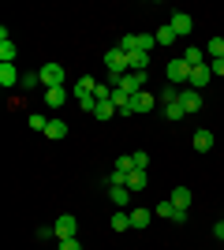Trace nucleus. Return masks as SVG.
<instances>
[{"instance_id":"33","label":"nucleus","mask_w":224,"mask_h":250,"mask_svg":"<svg viewBox=\"0 0 224 250\" xmlns=\"http://www.w3.org/2000/svg\"><path fill=\"white\" fill-rule=\"evenodd\" d=\"M53 235H56V228H53V224H41V228H38V243L53 239Z\"/></svg>"},{"instance_id":"18","label":"nucleus","mask_w":224,"mask_h":250,"mask_svg":"<svg viewBox=\"0 0 224 250\" xmlns=\"http://www.w3.org/2000/svg\"><path fill=\"white\" fill-rule=\"evenodd\" d=\"M64 97H67L64 86H56V90H45V104H49V108H60V104H64Z\"/></svg>"},{"instance_id":"15","label":"nucleus","mask_w":224,"mask_h":250,"mask_svg":"<svg viewBox=\"0 0 224 250\" xmlns=\"http://www.w3.org/2000/svg\"><path fill=\"white\" fill-rule=\"evenodd\" d=\"M127 67L131 71H146L149 67V52H127Z\"/></svg>"},{"instance_id":"9","label":"nucleus","mask_w":224,"mask_h":250,"mask_svg":"<svg viewBox=\"0 0 224 250\" xmlns=\"http://www.w3.org/2000/svg\"><path fill=\"white\" fill-rule=\"evenodd\" d=\"M172 30H176V38H187V34H191V15H187V11H176V15H172V22H168Z\"/></svg>"},{"instance_id":"16","label":"nucleus","mask_w":224,"mask_h":250,"mask_svg":"<svg viewBox=\"0 0 224 250\" xmlns=\"http://www.w3.org/2000/svg\"><path fill=\"white\" fill-rule=\"evenodd\" d=\"M183 63H187V67H202V63H205V49L191 45V49H187V56H183Z\"/></svg>"},{"instance_id":"1","label":"nucleus","mask_w":224,"mask_h":250,"mask_svg":"<svg viewBox=\"0 0 224 250\" xmlns=\"http://www.w3.org/2000/svg\"><path fill=\"white\" fill-rule=\"evenodd\" d=\"M105 67H108V75H127L131 71V67H127V52L120 49V45H116V49H108L105 52Z\"/></svg>"},{"instance_id":"4","label":"nucleus","mask_w":224,"mask_h":250,"mask_svg":"<svg viewBox=\"0 0 224 250\" xmlns=\"http://www.w3.org/2000/svg\"><path fill=\"white\" fill-rule=\"evenodd\" d=\"M164 75H168V83H172V86H180V83H187V79H191V67L183 63V56H176V60H168Z\"/></svg>"},{"instance_id":"26","label":"nucleus","mask_w":224,"mask_h":250,"mask_svg":"<svg viewBox=\"0 0 224 250\" xmlns=\"http://www.w3.org/2000/svg\"><path fill=\"white\" fill-rule=\"evenodd\" d=\"M127 194H131V190H127V187H112V190H108V198L116 202V206H120V209L127 206Z\"/></svg>"},{"instance_id":"14","label":"nucleus","mask_w":224,"mask_h":250,"mask_svg":"<svg viewBox=\"0 0 224 250\" xmlns=\"http://www.w3.org/2000/svg\"><path fill=\"white\" fill-rule=\"evenodd\" d=\"M153 104H157V97L149 94V90H142V94H135V112H153Z\"/></svg>"},{"instance_id":"5","label":"nucleus","mask_w":224,"mask_h":250,"mask_svg":"<svg viewBox=\"0 0 224 250\" xmlns=\"http://www.w3.org/2000/svg\"><path fill=\"white\" fill-rule=\"evenodd\" d=\"M56 239H75V235H79V220L71 217V213H64V217H56Z\"/></svg>"},{"instance_id":"21","label":"nucleus","mask_w":224,"mask_h":250,"mask_svg":"<svg viewBox=\"0 0 224 250\" xmlns=\"http://www.w3.org/2000/svg\"><path fill=\"white\" fill-rule=\"evenodd\" d=\"M127 190L131 194H135V190H146V172H142V168H135V172L127 176Z\"/></svg>"},{"instance_id":"31","label":"nucleus","mask_w":224,"mask_h":250,"mask_svg":"<svg viewBox=\"0 0 224 250\" xmlns=\"http://www.w3.org/2000/svg\"><path fill=\"white\" fill-rule=\"evenodd\" d=\"M161 101H164V104H168V101H180V90H176V86H164V90H161Z\"/></svg>"},{"instance_id":"29","label":"nucleus","mask_w":224,"mask_h":250,"mask_svg":"<svg viewBox=\"0 0 224 250\" xmlns=\"http://www.w3.org/2000/svg\"><path fill=\"white\" fill-rule=\"evenodd\" d=\"M164 116H168V120H183L187 112H183V104H180V101H168V104H164Z\"/></svg>"},{"instance_id":"20","label":"nucleus","mask_w":224,"mask_h":250,"mask_svg":"<svg viewBox=\"0 0 224 250\" xmlns=\"http://www.w3.org/2000/svg\"><path fill=\"white\" fill-rule=\"evenodd\" d=\"M108 224H112V231H127V228H131V213H123V209H116Z\"/></svg>"},{"instance_id":"17","label":"nucleus","mask_w":224,"mask_h":250,"mask_svg":"<svg viewBox=\"0 0 224 250\" xmlns=\"http://www.w3.org/2000/svg\"><path fill=\"white\" fill-rule=\"evenodd\" d=\"M45 138H53V142L67 138V124H64V120H49V131H45Z\"/></svg>"},{"instance_id":"27","label":"nucleus","mask_w":224,"mask_h":250,"mask_svg":"<svg viewBox=\"0 0 224 250\" xmlns=\"http://www.w3.org/2000/svg\"><path fill=\"white\" fill-rule=\"evenodd\" d=\"M176 213H180V209L172 206V202H157V217H164V220H176Z\"/></svg>"},{"instance_id":"7","label":"nucleus","mask_w":224,"mask_h":250,"mask_svg":"<svg viewBox=\"0 0 224 250\" xmlns=\"http://www.w3.org/2000/svg\"><path fill=\"white\" fill-rule=\"evenodd\" d=\"M97 94V79H90V75H82L79 83H75V101H90V97Z\"/></svg>"},{"instance_id":"6","label":"nucleus","mask_w":224,"mask_h":250,"mask_svg":"<svg viewBox=\"0 0 224 250\" xmlns=\"http://www.w3.org/2000/svg\"><path fill=\"white\" fill-rule=\"evenodd\" d=\"M180 104H183V112H198V108H202V90L183 86V90H180Z\"/></svg>"},{"instance_id":"30","label":"nucleus","mask_w":224,"mask_h":250,"mask_svg":"<svg viewBox=\"0 0 224 250\" xmlns=\"http://www.w3.org/2000/svg\"><path fill=\"white\" fill-rule=\"evenodd\" d=\"M38 83H41V75H38V71H26V75H22V90H34V86H38Z\"/></svg>"},{"instance_id":"11","label":"nucleus","mask_w":224,"mask_h":250,"mask_svg":"<svg viewBox=\"0 0 224 250\" xmlns=\"http://www.w3.org/2000/svg\"><path fill=\"white\" fill-rule=\"evenodd\" d=\"M194 149H198V153H209V149H213V131H209V127H198V131H194Z\"/></svg>"},{"instance_id":"35","label":"nucleus","mask_w":224,"mask_h":250,"mask_svg":"<svg viewBox=\"0 0 224 250\" xmlns=\"http://www.w3.org/2000/svg\"><path fill=\"white\" fill-rule=\"evenodd\" d=\"M213 235H217V243H224V220H217V224H213Z\"/></svg>"},{"instance_id":"22","label":"nucleus","mask_w":224,"mask_h":250,"mask_svg":"<svg viewBox=\"0 0 224 250\" xmlns=\"http://www.w3.org/2000/svg\"><path fill=\"white\" fill-rule=\"evenodd\" d=\"M205 56L209 60H224V38H213V42L205 45Z\"/></svg>"},{"instance_id":"34","label":"nucleus","mask_w":224,"mask_h":250,"mask_svg":"<svg viewBox=\"0 0 224 250\" xmlns=\"http://www.w3.org/2000/svg\"><path fill=\"white\" fill-rule=\"evenodd\" d=\"M60 250H82V243H79V235H75V239H60Z\"/></svg>"},{"instance_id":"36","label":"nucleus","mask_w":224,"mask_h":250,"mask_svg":"<svg viewBox=\"0 0 224 250\" xmlns=\"http://www.w3.org/2000/svg\"><path fill=\"white\" fill-rule=\"evenodd\" d=\"M209 71H213V75H224V60H209Z\"/></svg>"},{"instance_id":"24","label":"nucleus","mask_w":224,"mask_h":250,"mask_svg":"<svg viewBox=\"0 0 224 250\" xmlns=\"http://www.w3.org/2000/svg\"><path fill=\"white\" fill-rule=\"evenodd\" d=\"M26 124H30V131H41V135H45V131H49V116H41V112H34L30 120H26Z\"/></svg>"},{"instance_id":"28","label":"nucleus","mask_w":224,"mask_h":250,"mask_svg":"<svg viewBox=\"0 0 224 250\" xmlns=\"http://www.w3.org/2000/svg\"><path fill=\"white\" fill-rule=\"evenodd\" d=\"M153 38H157V45H172V42H176V30H172V26H161Z\"/></svg>"},{"instance_id":"25","label":"nucleus","mask_w":224,"mask_h":250,"mask_svg":"<svg viewBox=\"0 0 224 250\" xmlns=\"http://www.w3.org/2000/svg\"><path fill=\"white\" fill-rule=\"evenodd\" d=\"M127 176H131V172H120V168H112V172H108V187H127Z\"/></svg>"},{"instance_id":"19","label":"nucleus","mask_w":224,"mask_h":250,"mask_svg":"<svg viewBox=\"0 0 224 250\" xmlns=\"http://www.w3.org/2000/svg\"><path fill=\"white\" fill-rule=\"evenodd\" d=\"M172 206H176V209H187V206H191V190H187V187H176V190H172Z\"/></svg>"},{"instance_id":"23","label":"nucleus","mask_w":224,"mask_h":250,"mask_svg":"<svg viewBox=\"0 0 224 250\" xmlns=\"http://www.w3.org/2000/svg\"><path fill=\"white\" fill-rule=\"evenodd\" d=\"M120 112V108H116V104H112V101H97V120H112V116H116Z\"/></svg>"},{"instance_id":"13","label":"nucleus","mask_w":224,"mask_h":250,"mask_svg":"<svg viewBox=\"0 0 224 250\" xmlns=\"http://www.w3.org/2000/svg\"><path fill=\"white\" fill-rule=\"evenodd\" d=\"M15 83H22L19 71H15V63H0V86L8 90V86H15Z\"/></svg>"},{"instance_id":"10","label":"nucleus","mask_w":224,"mask_h":250,"mask_svg":"<svg viewBox=\"0 0 224 250\" xmlns=\"http://www.w3.org/2000/svg\"><path fill=\"white\" fill-rule=\"evenodd\" d=\"M0 63H15V42L8 38V26L0 30Z\"/></svg>"},{"instance_id":"32","label":"nucleus","mask_w":224,"mask_h":250,"mask_svg":"<svg viewBox=\"0 0 224 250\" xmlns=\"http://www.w3.org/2000/svg\"><path fill=\"white\" fill-rule=\"evenodd\" d=\"M131 161H135V168H142V172H146V165H149V153H146V149H139V153H131Z\"/></svg>"},{"instance_id":"12","label":"nucleus","mask_w":224,"mask_h":250,"mask_svg":"<svg viewBox=\"0 0 224 250\" xmlns=\"http://www.w3.org/2000/svg\"><path fill=\"white\" fill-rule=\"evenodd\" d=\"M149 220H153V209H131V228L135 231L149 228Z\"/></svg>"},{"instance_id":"2","label":"nucleus","mask_w":224,"mask_h":250,"mask_svg":"<svg viewBox=\"0 0 224 250\" xmlns=\"http://www.w3.org/2000/svg\"><path fill=\"white\" fill-rule=\"evenodd\" d=\"M120 90H123L127 97L142 94V90H146V71H127L123 79H120Z\"/></svg>"},{"instance_id":"8","label":"nucleus","mask_w":224,"mask_h":250,"mask_svg":"<svg viewBox=\"0 0 224 250\" xmlns=\"http://www.w3.org/2000/svg\"><path fill=\"white\" fill-rule=\"evenodd\" d=\"M209 79H213V71H209V63H202V67H191L187 86H191V90H202V86H209Z\"/></svg>"},{"instance_id":"3","label":"nucleus","mask_w":224,"mask_h":250,"mask_svg":"<svg viewBox=\"0 0 224 250\" xmlns=\"http://www.w3.org/2000/svg\"><path fill=\"white\" fill-rule=\"evenodd\" d=\"M38 75H41V86H45V90H56V86H64V67H60V63H45Z\"/></svg>"}]
</instances>
